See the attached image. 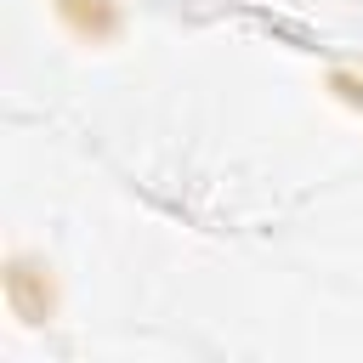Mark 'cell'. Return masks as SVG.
Wrapping results in <instances>:
<instances>
[{
	"label": "cell",
	"mask_w": 363,
	"mask_h": 363,
	"mask_svg": "<svg viewBox=\"0 0 363 363\" xmlns=\"http://www.w3.org/2000/svg\"><path fill=\"white\" fill-rule=\"evenodd\" d=\"M57 23L79 45H102L119 34V0H57Z\"/></svg>",
	"instance_id": "obj_1"
},
{
	"label": "cell",
	"mask_w": 363,
	"mask_h": 363,
	"mask_svg": "<svg viewBox=\"0 0 363 363\" xmlns=\"http://www.w3.org/2000/svg\"><path fill=\"white\" fill-rule=\"evenodd\" d=\"M329 96L352 113H363V68H335L329 74Z\"/></svg>",
	"instance_id": "obj_2"
}]
</instances>
